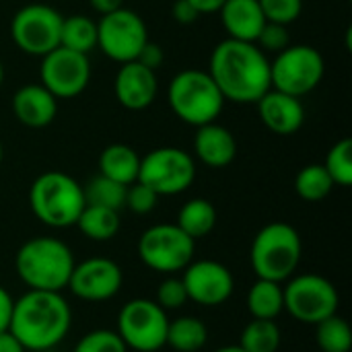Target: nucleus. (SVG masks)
I'll use <instances>...</instances> for the list:
<instances>
[{
	"label": "nucleus",
	"mask_w": 352,
	"mask_h": 352,
	"mask_svg": "<svg viewBox=\"0 0 352 352\" xmlns=\"http://www.w3.org/2000/svg\"><path fill=\"white\" fill-rule=\"evenodd\" d=\"M210 78L219 87L225 101L250 105L272 89L270 85V60L250 41L223 39L210 54L208 70Z\"/></svg>",
	"instance_id": "obj_1"
},
{
	"label": "nucleus",
	"mask_w": 352,
	"mask_h": 352,
	"mask_svg": "<svg viewBox=\"0 0 352 352\" xmlns=\"http://www.w3.org/2000/svg\"><path fill=\"white\" fill-rule=\"evenodd\" d=\"M72 309L62 293L27 291L14 299L8 332L29 352L58 346L70 332Z\"/></svg>",
	"instance_id": "obj_2"
},
{
	"label": "nucleus",
	"mask_w": 352,
	"mask_h": 352,
	"mask_svg": "<svg viewBox=\"0 0 352 352\" xmlns=\"http://www.w3.org/2000/svg\"><path fill=\"white\" fill-rule=\"evenodd\" d=\"M76 260L72 250L52 235L27 239L14 256V272L29 291L62 293Z\"/></svg>",
	"instance_id": "obj_3"
},
{
	"label": "nucleus",
	"mask_w": 352,
	"mask_h": 352,
	"mask_svg": "<svg viewBox=\"0 0 352 352\" xmlns=\"http://www.w3.org/2000/svg\"><path fill=\"white\" fill-rule=\"evenodd\" d=\"M85 204L82 186L62 171H45L37 175L29 188L31 212L39 223L52 229L76 225Z\"/></svg>",
	"instance_id": "obj_4"
},
{
	"label": "nucleus",
	"mask_w": 352,
	"mask_h": 352,
	"mask_svg": "<svg viewBox=\"0 0 352 352\" xmlns=\"http://www.w3.org/2000/svg\"><path fill=\"white\" fill-rule=\"evenodd\" d=\"M303 256V241L299 231L289 223L264 225L250 250V262L258 278L287 283L295 276Z\"/></svg>",
	"instance_id": "obj_5"
},
{
	"label": "nucleus",
	"mask_w": 352,
	"mask_h": 352,
	"mask_svg": "<svg viewBox=\"0 0 352 352\" xmlns=\"http://www.w3.org/2000/svg\"><path fill=\"white\" fill-rule=\"evenodd\" d=\"M171 111L190 126L217 122L225 107V97L206 70L188 68L173 76L167 91Z\"/></svg>",
	"instance_id": "obj_6"
},
{
	"label": "nucleus",
	"mask_w": 352,
	"mask_h": 352,
	"mask_svg": "<svg viewBox=\"0 0 352 352\" xmlns=\"http://www.w3.org/2000/svg\"><path fill=\"white\" fill-rule=\"evenodd\" d=\"M167 311L153 299H132L118 314L116 332L128 351L157 352L167 342Z\"/></svg>",
	"instance_id": "obj_7"
},
{
	"label": "nucleus",
	"mask_w": 352,
	"mask_h": 352,
	"mask_svg": "<svg viewBox=\"0 0 352 352\" xmlns=\"http://www.w3.org/2000/svg\"><path fill=\"white\" fill-rule=\"evenodd\" d=\"M326 62L314 45H287L270 62V85L276 91L301 99L324 78Z\"/></svg>",
	"instance_id": "obj_8"
},
{
	"label": "nucleus",
	"mask_w": 352,
	"mask_h": 352,
	"mask_svg": "<svg viewBox=\"0 0 352 352\" xmlns=\"http://www.w3.org/2000/svg\"><path fill=\"white\" fill-rule=\"evenodd\" d=\"M285 295V309L297 322L318 326L326 318L338 314L340 295L338 289L320 274H297L287 280L283 287Z\"/></svg>",
	"instance_id": "obj_9"
},
{
	"label": "nucleus",
	"mask_w": 352,
	"mask_h": 352,
	"mask_svg": "<svg viewBox=\"0 0 352 352\" xmlns=\"http://www.w3.org/2000/svg\"><path fill=\"white\" fill-rule=\"evenodd\" d=\"M194 252L196 241L171 223L153 225L138 239V256L142 264L167 276L182 272L194 260Z\"/></svg>",
	"instance_id": "obj_10"
},
{
	"label": "nucleus",
	"mask_w": 352,
	"mask_h": 352,
	"mask_svg": "<svg viewBox=\"0 0 352 352\" xmlns=\"http://www.w3.org/2000/svg\"><path fill=\"white\" fill-rule=\"evenodd\" d=\"M196 177L194 159L177 146H159L140 157L138 179L159 198L186 192Z\"/></svg>",
	"instance_id": "obj_11"
},
{
	"label": "nucleus",
	"mask_w": 352,
	"mask_h": 352,
	"mask_svg": "<svg viewBox=\"0 0 352 352\" xmlns=\"http://www.w3.org/2000/svg\"><path fill=\"white\" fill-rule=\"evenodd\" d=\"M62 19L64 16L47 4H27L14 12L10 37L21 52L43 58L60 45Z\"/></svg>",
	"instance_id": "obj_12"
},
{
	"label": "nucleus",
	"mask_w": 352,
	"mask_h": 352,
	"mask_svg": "<svg viewBox=\"0 0 352 352\" xmlns=\"http://www.w3.org/2000/svg\"><path fill=\"white\" fill-rule=\"evenodd\" d=\"M148 41V31L142 16L130 8H118L103 14L97 23V47L113 62H134Z\"/></svg>",
	"instance_id": "obj_13"
},
{
	"label": "nucleus",
	"mask_w": 352,
	"mask_h": 352,
	"mask_svg": "<svg viewBox=\"0 0 352 352\" xmlns=\"http://www.w3.org/2000/svg\"><path fill=\"white\" fill-rule=\"evenodd\" d=\"M39 76H41V85L56 99H72L89 87L91 80L89 56L58 45L56 50H52L41 58Z\"/></svg>",
	"instance_id": "obj_14"
},
{
	"label": "nucleus",
	"mask_w": 352,
	"mask_h": 352,
	"mask_svg": "<svg viewBox=\"0 0 352 352\" xmlns=\"http://www.w3.org/2000/svg\"><path fill=\"white\" fill-rule=\"evenodd\" d=\"M188 301L204 307H219L233 295L235 280L231 270L217 260H192L182 270Z\"/></svg>",
	"instance_id": "obj_15"
},
{
	"label": "nucleus",
	"mask_w": 352,
	"mask_h": 352,
	"mask_svg": "<svg viewBox=\"0 0 352 352\" xmlns=\"http://www.w3.org/2000/svg\"><path fill=\"white\" fill-rule=\"evenodd\" d=\"M124 285V272L109 258H89L74 264L68 287L74 297L89 303L113 299Z\"/></svg>",
	"instance_id": "obj_16"
},
{
	"label": "nucleus",
	"mask_w": 352,
	"mask_h": 352,
	"mask_svg": "<svg viewBox=\"0 0 352 352\" xmlns=\"http://www.w3.org/2000/svg\"><path fill=\"white\" fill-rule=\"evenodd\" d=\"M159 91V80L155 70H148L146 66L134 62H126L116 72L113 80V93L122 107L130 111H142L146 109Z\"/></svg>",
	"instance_id": "obj_17"
},
{
	"label": "nucleus",
	"mask_w": 352,
	"mask_h": 352,
	"mask_svg": "<svg viewBox=\"0 0 352 352\" xmlns=\"http://www.w3.org/2000/svg\"><path fill=\"white\" fill-rule=\"evenodd\" d=\"M256 105L262 124L278 136H291L299 132L305 122V109L301 99L283 91L268 89Z\"/></svg>",
	"instance_id": "obj_18"
},
{
	"label": "nucleus",
	"mask_w": 352,
	"mask_h": 352,
	"mask_svg": "<svg viewBox=\"0 0 352 352\" xmlns=\"http://www.w3.org/2000/svg\"><path fill=\"white\" fill-rule=\"evenodd\" d=\"M12 113L27 128H45L56 120L58 99L43 85H25L12 95Z\"/></svg>",
	"instance_id": "obj_19"
},
{
	"label": "nucleus",
	"mask_w": 352,
	"mask_h": 352,
	"mask_svg": "<svg viewBox=\"0 0 352 352\" xmlns=\"http://www.w3.org/2000/svg\"><path fill=\"white\" fill-rule=\"evenodd\" d=\"M196 157L210 169H223L237 157V140L233 132L217 122L204 124L194 136Z\"/></svg>",
	"instance_id": "obj_20"
},
{
	"label": "nucleus",
	"mask_w": 352,
	"mask_h": 352,
	"mask_svg": "<svg viewBox=\"0 0 352 352\" xmlns=\"http://www.w3.org/2000/svg\"><path fill=\"white\" fill-rule=\"evenodd\" d=\"M219 14L229 39L237 41L256 43L262 27L266 25L258 0H225Z\"/></svg>",
	"instance_id": "obj_21"
},
{
	"label": "nucleus",
	"mask_w": 352,
	"mask_h": 352,
	"mask_svg": "<svg viewBox=\"0 0 352 352\" xmlns=\"http://www.w3.org/2000/svg\"><path fill=\"white\" fill-rule=\"evenodd\" d=\"M138 169H140V155L128 144L122 142L109 144L99 155V173L122 186L134 184L138 179Z\"/></svg>",
	"instance_id": "obj_22"
},
{
	"label": "nucleus",
	"mask_w": 352,
	"mask_h": 352,
	"mask_svg": "<svg viewBox=\"0 0 352 352\" xmlns=\"http://www.w3.org/2000/svg\"><path fill=\"white\" fill-rule=\"evenodd\" d=\"M245 305L254 320H276L285 311L283 283L258 278L248 291Z\"/></svg>",
	"instance_id": "obj_23"
},
{
	"label": "nucleus",
	"mask_w": 352,
	"mask_h": 352,
	"mask_svg": "<svg viewBox=\"0 0 352 352\" xmlns=\"http://www.w3.org/2000/svg\"><path fill=\"white\" fill-rule=\"evenodd\" d=\"M208 342V328L202 320L194 316H184L177 320H169L167 342L175 352H198Z\"/></svg>",
	"instance_id": "obj_24"
},
{
	"label": "nucleus",
	"mask_w": 352,
	"mask_h": 352,
	"mask_svg": "<svg viewBox=\"0 0 352 352\" xmlns=\"http://www.w3.org/2000/svg\"><path fill=\"white\" fill-rule=\"evenodd\" d=\"M175 225L194 241L202 239L217 225V208L212 206V202L204 198H192L179 208Z\"/></svg>",
	"instance_id": "obj_25"
},
{
	"label": "nucleus",
	"mask_w": 352,
	"mask_h": 352,
	"mask_svg": "<svg viewBox=\"0 0 352 352\" xmlns=\"http://www.w3.org/2000/svg\"><path fill=\"white\" fill-rule=\"evenodd\" d=\"M120 225H122V221H120L118 210L103 208V206H91V204H85V208L76 221L78 231L87 239H93L99 243L113 239L120 231Z\"/></svg>",
	"instance_id": "obj_26"
},
{
	"label": "nucleus",
	"mask_w": 352,
	"mask_h": 352,
	"mask_svg": "<svg viewBox=\"0 0 352 352\" xmlns=\"http://www.w3.org/2000/svg\"><path fill=\"white\" fill-rule=\"evenodd\" d=\"M60 45L89 56V52L97 47V23L85 14L64 16L60 29Z\"/></svg>",
	"instance_id": "obj_27"
},
{
	"label": "nucleus",
	"mask_w": 352,
	"mask_h": 352,
	"mask_svg": "<svg viewBox=\"0 0 352 352\" xmlns=\"http://www.w3.org/2000/svg\"><path fill=\"white\" fill-rule=\"evenodd\" d=\"M280 328L274 320H254L243 328L239 349L245 352H276L280 349Z\"/></svg>",
	"instance_id": "obj_28"
},
{
	"label": "nucleus",
	"mask_w": 352,
	"mask_h": 352,
	"mask_svg": "<svg viewBox=\"0 0 352 352\" xmlns=\"http://www.w3.org/2000/svg\"><path fill=\"white\" fill-rule=\"evenodd\" d=\"M332 188L334 182L324 165H307L295 177V192L305 202H322L330 196Z\"/></svg>",
	"instance_id": "obj_29"
},
{
	"label": "nucleus",
	"mask_w": 352,
	"mask_h": 352,
	"mask_svg": "<svg viewBox=\"0 0 352 352\" xmlns=\"http://www.w3.org/2000/svg\"><path fill=\"white\" fill-rule=\"evenodd\" d=\"M126 188L105 175H95L85 188V202L91 206H103V208H111V210H122L126 204Z\"/></svg>",
	"instance_id": "obj_30"
},
{
	"label": "nucleus",
	"mask_w": 352,
	"mask_h": 352,
	"mask_svg": "<svg viewBox=\"0 0 352 352\" xmlns=\"http://www.w3.org/2000/svg\"><path fill=\"white\" fill-rule=\"evenodd\" d=\"M316 342L322 352H349L352 346L349 322L338 314L326 318L316 326Z\"/></svg>",
	"instance_id": "obj_31"
},
{
	"label": "nucleus",
	"mask_w": 352,
	"mask_h": 352,
	"mask_svg": "<svg viewBox=\"0 0 352 352\" xmlns=\"http://www.w3.org/2000/svg\"><path fill=\"white\" fill-rule=\"evenodd\" d=\"M328 175L332 177L334 186L349 188L352 186V140L342 138L338 140L326 155L324 163Z\"/></svg>",
	"instance_id": "obj_32"
},
{
	"label": "nucleus",
	"mask_w": 352,
	"mask_h": 352,
	"mask_svg": "<svg viewBox=\"0 0 352 352\" xmlns=\"http://www.w3.org/2000/svg\"><path fill=\"white\" fill-rule=\"evenodd\" d=\"M74 352H128V346L116 330L87 332L74 346Z\"/></svg>",
	"instance_id": "obj_33"
},
{
	"label": "nucleus",
	"mask_w": 352,
	"mask_h": 352,
	"mask_svg": "<svg viewBox=\"0 0 352 352\" xmlns=\"http://www.w3.org/2000/svg\"><path fill=\"white\" fill-rule=\"evenodd\" d=\"M266 23L291 25L303 10V0H258Z\"/></svg>",
	"instance_id": "obj_34"
},
{
	"label": "nucleus",
	"mask_w": 352,
	"mask_h": 352,
	"mask_svg": "<svg viewBox=\"0 0 352 352\" xmlns=\"http://www.w3.org/2000/svg\"><path fill=\"white\" fill-rule=\"evenodd\" d=\"M157 303L165 311H175V309H179V307H184L188 303V293H186L182 276L169 274L159 285V289H157Z\"/></svg>",
	"instance_id": "obj_35"
},
{
	"label": "nucleus",
	"mask_w": 352,
	"mask_h": 352,
	"mask_svg": "<svg viewBox=\"0 0 352 352\" xmlns=\"http://www.w3.org/2000/svg\"><path fill=\"white\" fill-rule=\"evenodd\" d=\"M159 196L144 186L142 182H134L126 188V204L124 208L132 210L134 214H148L157 208Z\"/></svg>",
	"instance_id": "obj_36"
},
{
	"label": "nucleus",
	"mask_w": 352,
	"mask_h": 352,
	"mask_svg": "<svg viewBox=\"0 0 352 352\" xmlns=\"http://www.w3.org/2000/svg\"><path fill=\"white\" fill-rule=\"evenodd\" d=\"M256 45L268 54H278L283 52L287 45H291V37H289V27L287 25H278V23H266L256 39Z\"/></svg>",
	"instance_id": "obj_37"
},
{
	"label": "nucleus",
	"mask_w": 352,
	"mask_h": 352,
	"mask_svg": "<svg viewBox=\"0 0 352 352\" xmlns=\"http://www.w3.org/2000/svg\"><path fill=\"white\" fill-rule=\"evenodd\" d=\"M136 62H138V64H142V66H146L148 70H155V72H157V68H161V66H163V62H165L163 47H161L159 43L146 41V43H144V47L140 50V54H138Z\"/></svg>",
	"instance_id": "obj_38"
},
{
	"label": "nucleus",
	"mask_w": 352,
	"mask_h": 352,
	"mask_svg": "<svg viewBox=\"0 0 352 352\" xmlns=\"http://www.w3.org/2000/svg\"><path fill=\"white\" fill-rule=\"evenodd\" d=\"M171 14L179 25H192L200 16V12L196 10V6L190 0H175L171 6Z\"/></svg>",
	"instance_id": "obj_39"
},
{
	"label": "nucleus",
	"mask_w": 352,
	"mask_h": 352,
	"mask_svg": "<svg viewBox=\"0 0 352 352\" xmlns=\"http://www.w3.org/2000/svg\"><path fill=\"white\" fill-rule=\"evenodd\" d=\"M12 305L14 299L10 297V293L0 285V332L8 330L10 326V316H12Z\"/></svg>",
	"instance_id": "obj_40"
},
{
	"label": "nucleus",
	"mask_w": 352,
	"mask_h": 352,
	"mask_svg": "<svg viewBox=\"0 0 352 352\" xmlns=\"http://www.w3.org/2000/svg\"><path fill=\"white\" fill-rule=\"evenodd\" d=\"M0 352H27L23 349V344L8 332H0Z\"/></svg>",
	"instance_id": "obj_41"
},
{
	"label": "nucleus",
	"mask_w": 352,
	"mask_h": 352,
	"mask_svg": "<svg viewBox=\"0 0 352 352\" xmlns=\"http://www.w3.org/2000/svg\"><path fill=\"white\" fill-rule=\"evenodd\" d=\"M91 2V6L103 16V14H109V12H113V10H118V8H122L124 6V0H89Z\"/></svg>",
	"instance_id": "obj_42"
},
{
	"label": "nucleus",
	"mask_w": 352,
	"mask_h": 352,
	"mask_svg": "<svg viewBox=\"0 0 352 352\" xmlns=\"http://www.w3.org/2000/svg\"><path fill=\"white\" fill-rule=\"evenodd\" d=\"M190 2L196 6V10H198L200 14L219 12V10H221V6L225 4V0H190Z\"/></svg>",
	"instance_id": "obj_43"
},
{
	"label": "nucleus",
	"mask_w": 352,
	"mask_h": 352,
	"mask_svg": "<svg viewBox=\"0 0 352 352\" xmlns=\"http://www.w3.org/2000/svg\"><path fill=\"white\" fill-rule=\"evenodd\" d=\"M214 352H245V351H241L237 344H233V346H223V349H219V351H214Z\"/></svg>",
	"instance_id": "obj_44"
},
{
	"label": "nucleus",
	"mask_w": 352,
	"mask_h": 352,
	"mask_svg": "<svg viewBox=\"0 0 352 352\" xmlns=\"http://www.w3.org/2000/svg\"><path fill=\"white\" fill-rule=\"evenodd\" d=\"M2 80H4V66H2V60H0V85H2Z\"/></svg>",
	"instance_id": "obj_45"
},
{
	"label": "nucleus",
	"mask_w": 352,
	"mask_h": 352,
	"mask_svg": "<svg viewBox=\"0 0 352 352\" xmlns=\"http://www.w3.org/2000/svg\"><path fill=\"white\" fill-rule=\"evenodd\" d=\"M2 159H4V148H2V142H0V165H2Z\"/></svg>",
	"instance_id": "obj_46"
}]
</instances>
